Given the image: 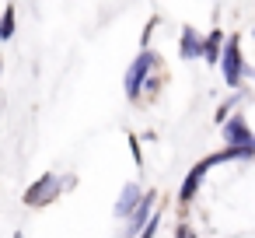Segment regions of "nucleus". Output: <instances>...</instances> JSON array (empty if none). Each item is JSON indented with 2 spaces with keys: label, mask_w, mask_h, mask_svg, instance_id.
Here are the masks:
<instances>
[{
  "label": "nucleus",
  "mask_w": 255,
  "mask_h": 238,
  "mask_svg": "<svg viewBox=\"0 0 255 238\" xmlns=\"http://www.w3.org/2000/svg\"><path fill=\"white\" fill-rule=\"evenodd\" d=\"M157 63H161V56L154 53V49H140V56L129 63V70H126V98L129 102H140V95L147 91V84H150V74L157 70Z\"/></svg>",
  "instance_id": "f257e3e1"
},
{
  "label": "nucleus",
  "mask_w": 255,
  "mask_h": 238,
  "mask_svg": "<svg viewBox=\"0 0 255 238\" xmlns=\"http://www.w3.org/2000/svg\"><path fill=\"white\" fill-rule=\"evenodd\" d=\"M217 67H220L227 88H241V81L248 77V67H245V56H241V42H238V35H227V42H224V56H220Z\"/></svg>",
  "instance_id": "f03ea898"
},
{
  "label": "nucleus",
  "mask_w": 255,
  "mask_h": 238,
  "mask_svg": "<svg viewBox=\"0 0 255 238\" xmlns=\"http://www.w3.org/2000/svg\"><path fill=\"white\" fill-rule=\"evenodd\" d=\"M63 193V182H60V175H42V179H35L28 189H25V207H49L56 196Z\"/></svg>",
  "instance_id": "7ed1b4c3"
},
{
  "label": "nucleus",
  "mask_w": 255,
  "mask_h": 238,
  "mask_svg": "<svg viewBox=\"0 0 255 238\" xmlns=\"http://www.w3.org/2000/svg\"><path fill=\"white\" fill-rule=\"evenodd\" d=\"M217 165V158L210 154V158H203L199 165H192L189 172H185V179H182V189H178V203L182 207H189L196 196H199V189H203V182H206V172Z\"/></svg>",
  "instance_id": "20e7f679"
},
{
  "label": "nucleus",
  "mask_w": 255,
  "mask_h": 238,
  "mask_svg": "<svg viewBox=\"0 0 255 238\" xmlns=\"http://www.w3.org/2000/svg\"><path fill=\"white\" fill-rule=\"evenodd\" d=\"M220 130H224V144L227 147H238V151H252L255 154V133L245 123V116H227V123Z\"/></svg>",
  "instance_id": "39448f33"
},
{
  "label": "nucleus",
  "mask_w": 255,
  "mask_h": 238,
  "mask_svg": "<svg viewBox=\"0 0 255 238\" xmlns=\"http://www.w3.org/2000/svg\"><path fill=\"white\" fill-rule=\"evenodd\" d=\"M143 193H147V189H140V182H126V186H123V193L116 196V207H112V214H116V217L126 224V221L133 217V210L140 207Z\"/></svg>",
  "instance_id": "423d86ee"
},
{
  "label": "nucleus",
  "mask_w": 255,
  "mask_h": 238,
  "mask_svg": "<svg viewBox=\"0 0 255 238\" xmlns=\"http://www.w3.org/2000/svg\"><path fill=\"white\" fill-rule=\"evenodd\" d=\"M154 203H157V193H154V189H147V193H143V200H140V207H136V210H133V217L126 221V235H123V238H136V235L143 231V224L154 217Z\"/></svg>",
  "instance_id": "0eeeda50"
},
{
  "label": "nucleus",
  "mask_w": 255,
  "mask_h": 238,
  "mask_svg": "<svg viewBox=\"0 0 255 238\" xmlns=\"http://www.w3.org/2000/svg\"><path fill=\"white\" fill-rule=\"evenodd\" d=\"M178 56L182 60H203V35L192 25H182V39H178Z\"/></svg>",
  "instance_id": "6e6552de"
},
{
  "label": "nucleus",
  "mask_w": 255,
  "mask_h": 238,
  "mask_svg": "<svg viewBox=\"0 0 255 238\" xmlns=\"http://www.w3.org/2000/svg\"><path fill=\"white\" fill-rule=\"evenodd\" d=\"M224 42H227V35H224L220 28H213L210 35H203V63L217 67L220 56H224Z\"/></svg>",
  "instance_id": "1a4fd4ad"
},
{
  "label": "nucleus",
  "mask_w": 255,
  "mask_h": 238,
  "mask_svg": "<svg viewBox=\"0 0 255 238\" xmlns=\"http://www.w3.org/2000/svg\"><path fill=\"white\" fill-rule=\"evenodd\" d=\"M14 28H18V11L7 4L4 14H0V42H11L14 39Z\"/></svg>",
  "instance_id": "9d476101"
},
{
  "label": "nucleus",
  "mask_w": 255,
  "mask_h": 238,
  "mask_svg": "<svg viewBox=\"0 0 255 238\" xmlns=\"http://www.w3.org/2000/svg\"><path fill=\"white\" fill-rule=\"evenodd\" d=\"M175 238H199V231H196L189 221H178V228H175Z\"/></svg>",
  "instance_id": "9b49d317"
},
{
  "label": "nucleus",
  "mask_w": 255,
  "mask_h": 238,
  "mask_svg": "<svg viewBox=\"0 0 255 238\" xmlns=\"http://www.w3.org/2000/svg\"><path fill=\"white\" fill-rule=\"evenodd\" d=\"M238 102H241V95H234V98H231V102H224V105H220V109H217V123H220V126H224V119H227V109H234V105H238Z\"/></svg>",
  "instance_id": "f8f14e48"
},
{
  "label": "nucleus",
  "mask_w": 255,
  "mask_h": 238,
  "mask_svg": "<svg viewBox=\"0 0 255 238\" xmlns=\"http://www.w3.org/2000/svg\"><path fill=\"white\" fill-rule=\"evenodd\" d=\"M129 147H133V161H136V165H143V154H140V140H136L133 133H129Z\"/></svg>",
  "instance_id": "ddd939ff"
},
{
  "label": "nucleus",
  "mask_w": 255,
  "mask_h": 238,
  "mask_svg": "<svg viewBox=\"0 0 255 238\" xmlns=\"http://www.w3.org/2000/svg\"><path fill=\"white\" fill-rule=\"evenodd\" d=\"M14 238H25V235H21V231H14Z\"/></svg>",
  "instance_id": "4468645a"
},
{
  "label": "nucleus",
  "mask_w": 255,
  "mask_h": 238,
  "mask_svg": "<svg viewBox=\"0 0 255 238\" xmlns=\"http://www.w3.org/2000/svg\"><path fill=\"white\" fill-rule=\"evenodd\" d=\"M0 70H4V60H0Z\"/></svg>",
  "instance_id": "2eb2a0df"
}]
</instances>
